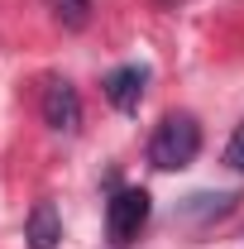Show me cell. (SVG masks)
<instances>
[{
	"mask_svg": "<svg viewBox=\"0 0 244 249\" xmlns=\"http://www.w3.org/2000/svg\"><path fill=\"white\" fill-rule=\"evenodd\" d=\"M201 154V124L192 115H168L149 139V163L158 173H177Z\"/></svg>",
	"mask_w": 244,
	"mask_h": 249,
	"instance_id": "6da1fadb",
	"label": "cell"
},
{
	"mask_svg": "<svg viewBox=\"0 0 244 249\" xmlns=\"http://www.w3.org/2000/svg\"><path fill=\"white\" fill-rule=\"evenodd\" d=\"M144 225H149V192H144V187L115 192L110 206H105V230H110V240H115V245H129V240H139Z\"/></svg>",
	"mask_w": 244,
	"mask_h": 249,
	"instance_id": "7a4b0ae2",
	"label": "cell"
},
{
	"mask_svg": "<svg viewBox=\"0 0 244 249\" xmlns=\"http://www.w3.org/2000/svg\"><path fill=\"white\" fill-rule=\"evenodd\" d=\"M43 120H48V129H58V134H77L82 129V96H77L72 82L53 77L43 87Z\"/></svg>",
	"mask_w": 244,
	"mask_h": 249,
	"instance_id": "3957f363",
	"label": "cell"
},
{
	"mask_svg": "<svg viewBox=\"0 0 244 249\" xmlns=\"http://www.w3.org/2000/svg\"><path fill=\"white\" fill-rule=\"evenodd\" d=\"M144 87H149V67H139V62L115 67V72L105 77V96H110V106H115V110H139Z\"/></svg>",
	"mask_w": 244,
	"mask_h": 249,
	"instance_id": "277c9868",
	"label": "cell"
},
{
	"mask_svg": "<svg viewBox=\"0 0 244 249\" xmlns=\"http://www.w3.org/2000/svg\"><path fill=\"white\" fill-rule=\"evenodd\" d=\"M24 240H29V249H58V240H62V220H58V211H53V201H38V206L29 211Z\"/></svg>",
	"mask_w": 244,
	"mask_h": 249,
	"instance_id": "5b68a950",
	"label": "cell"
},
{
	"mask_svg": "<svg viewBox=\"0 0 244 249\" xmlns=\"http://www.w3.org/2000/svg\"><path fill=\"white\" fill-rule=\"evenodd\" d=\"M58 15H62L67 29H82L87 15H91V0H58Z\"/></svg>",
	"mask_w": 244,
	"mask_h": 249,
	"instance_id": "8992f818",
	"label": "cell"
},
{
	"mask_svg": "<svg viewBox=\"0 0 244 249\" xmlns=\"http://www.w3.org/2000/svg\"><path fill=\"white\" fill-rule=\"evenodd\" d=\"M225 163H230V168H240V173H244V120H240V129L230 134V149H225Z\"/></svg>",
	"mask_w": 244,
	"mask_h": 249,
	"instance_id": "52a82bcc",
	"label": "cell"
}]
</instances>
